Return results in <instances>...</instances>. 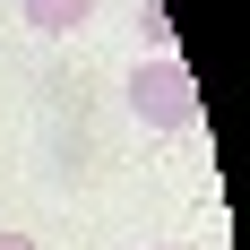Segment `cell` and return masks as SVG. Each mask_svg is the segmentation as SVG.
I'll return each mask as SVG.
<instances>
[{
  "label": "cell",
  "instance_id": "cell-1",
  "mask_svg": "<svg viewBox=\"0 0 250 250\" xmlns=\"http://www.w3.org/2000/svg\"><path fill=\"white\" fill-rule=\"evenodd\" d=\"M121 95H129V112H138L147 129H199V86H190V69H181L173 52L138 61Z\"/></svg>",
  "mask_w": 250,
  "mask_h": 250
},
{
  "label": "cell",
  "instance_id": "cell-2",
  "mask_svg": "<svg viewBox=\"0 0 250 250\" xmlns=\"http://www.w3.org/2000/svg\"><path fill=\"white\" fill-rule=\"evenodd\" d=\"M18 9H26L35 35H78V26L95 18V0H18Z\"/></svg>",
  "mask_w": 250,
  "mask_h": 250
},
{
  "label": "cell",
  "instance_id": "cell-3",
  "mask_svg": "<svg viewBox=\"0 0 250 250\" xmlns=\"http://www.w3.org/2000/svg\"><path fill=\"white\" fill-rule=\"evenodd\" d=\"M138 26H147V43H155V52L173 43V18H164V9H155V0H147V9H138Z\"/></svg>",
  "mask_w": 250,
  "mask_h": 250
},
{
  "label": "cell",
  "instance_id": "cell-4",
  "mask_svg": "<svg viewBox=\"0 0 250 250\" xmlns=\"http://www.w3.org/2000/svg\"><path fill=\"white\" fill-rule=\"evenodd\" d=\"M0 250H35V233H0Z\"/></svg>",
  "mask_w": 250,
  "mask_h": 250
}]
</instances>
